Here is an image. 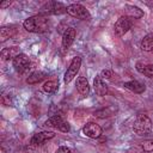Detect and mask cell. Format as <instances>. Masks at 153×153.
Here are the masks:
<instances>
[{"instance_id":"cell-1","label":"cell","mask_w":153,"mask_h":153,"mask_svg":"<svg viewBox=\"0 0 153 153\" xmlns=\"http://www.w3.org/2000/svg\"><path fill=\"white\" fill-rule=\"evenodd\" d=\"M23 26L29 32L42 33L48 30L49 22L45 16L39 13V14H36V16H32V17H29L27 19H25L23 23Z\"/></svg>"},{"instance_id":"cell-2","label":"cell","mask_w":153,"mask_h":153,"mask_svg":"<svg viewBox=\"0 0 153 153\" xmlns=\"http://www.w3.org/2000/svg\"><path fill=\"white\" fill-rule=\"evenodd\" d=\"M133 130L139 136L148 135L151 133V130H152V121H151V118L145 114L137 115L135 121H134V124H133Z\"/></svg>"},{"instance_id":"cell-3","label":"cell","mask_w":153,"mask_h":153,"mask_svg":"<svg viewBox=\"0 0 153 153\" xmlns=\"http://www.w3.org/2000/svg\"><path fill=\"white\" fill-rule=\"evenodd\" d=\"M67 12V7L57 1H48L41 7V14H62Z\"/></svg>"},{"instance_id":"cell-4","label":"cell","mask_w":153,"mask_h":153,"mask_svg":"<svg viewBox=\"0 0 153 153\" xmlns=\"http://www.w3.org/2000/svg\"><path fill=\"white\" fill-rule=\"evenodd\" d=\"M67 13L73 17V18H78L81 20H88L90 19V12L86 10V7H84L80 4H72L67 6Z\"/></svg>"},{"instance_id":"cell-5","label":"cell","mask_w":153,"mask_h":153,"mask_svg":"<svg viewBox=\"0 0 153 153\" xmlns=\"http://www.w3.org/2000/svg\"><path fill=\"white\" fill-rule=\"evenodd\" d=\"M47 127H51V128H55L62 133H68L71 130V126L68 122H66L61 116L59 115H54L51 116L50 118H48L44 123Z\"/></svg>"},{"instance_id":"cell-6","label":"cell","mask_w":153,"mask_h":153,"mask_svg":"<svg viewBox=\"0 0 153 153\" xmlns=\"http://www.w3.org/2000/svg\"><path fill=\"white\" fill-rule=\"evenodd\" d=\"M80 67H81V57H79V56L73 57V60H72L71 63H69V67L67 68V71H66V73H65L63 81H65L66 84L71 82V81L73 80V78L76 75V73L79 72Z\"/></svg>"},{"instance_id":"cell-7","label":"cell","mask_w":153,"mask_h":153,"mask_svg":"<svg viewBox=\"0 0 153 153\" xmlns=\"http://www.w3.org/2000/svg\"><path fill=\"white\" fill-rule=\"evenodd\" d=\"M131 27V20L129 19V17L127 16H122L117 19V22L115 23L114 26V31L117 36H123L124 33H127L129 31V29Z\"/></svg>"},{"instance_id":"cell-8","label":"cell","mask_w":153,"mask_h":153,"mask_svg":"<svg viewBox=\"0 0 153 153\" xmlns=\"http://www.w3.org/2000/svg\"><path fill=\"white\" fill-rule=\"evenodd\" d=\"M12 62H13L14 69H16L17 72H19V73H24L26 69L30 68V60H29V57H27L25 54H23V53L18 54V55L12 60Z\"/></svg>"},{"instance_id":"cell-9","label":"cell","mask_w":153,"mask_h":153,"mask_svg":"<svg viewBox=\"0 0 153 153\" xmlns=\"http://www.w3.org/2000/svg\"><path fill=\"white\" fill-rule=\"evenodd\" d=\"M84 135L91 139H98L102 135V128L96 122H87L82 128Z\"/></svg>"},{"instance_id":"cell-10","label":"cell","mask_w":153,"mask_h":153,"mask_svg":"<svg viewBox=\"0 0 153 153\" xmlns=\"http://www.w3.org/2000/svg\"><path fill=\"white\" fill-rule=\"evenodd\" d=\"M75 36H76V31H75L74 27H67L66 29V31L62 35V42H61L63 51H66L73 44V42L75 39Z\"/></svg>"},{"instance_id":"cell-11","label":"cell","mask_w":153,"mask_h":153,"mask_svg":"<svg viewBox=\"0 0 153 153\" xmlns=\"http://www.w3.org/2000/svg\"><path fill=\"white\" fill-rule=\"evenodd\" d=\"M54 136H55V133L54 131H39V133H36L31 137L30 143L32 146H38V145H42L43 142L53 139Z\"/></svg>"},{"instance_id":"cell-12","label":"cell","mask_w":153,"mask_h":153,"mask_svg":"<svg viewBox=\"0 0 153 153\" xmlns=\"http://www.w3.org/2000/svg\"><path fill=\"white\" fill-rule=\"evenodd\" d=\"M93 88H94V92L98 96H105L109 92L108 85L104 82V80H103V78L100 75H97L94 78V80H93Z\"/></svg>"},{"instance_id":"cell-13","label":"cell","mask_w":153,"mask_h":153,"mask_svg":"<svg viewBox=\"0 0 153 153\" xmlns=\"http://www.w3.org/2000/svg\"><path fill=\"white\" fill-rule=\"evenodd\" d=\"M17 33V27L14 25H5L0 29V41L5 42L6 39L13 37Z\"/></svg>"},{"instance_id":"cell-14","label":"cell","mask_w":153,"mask_h":153,"mask_svg":"<svg viewBox=\"0 0 153 153\" xmlns=\"http://www.w3.org/2000/svg\"><path fill=\"white\" fill-rule=\"evenodd\" d=\"M123 86H124L127 90H129V91H131V92H134V93H142V92L146 90L145 84H142V82H140V81H137V80L127 81V82H124Z\"/></svg>"},{"instance_id":"cell-15","label":"cell","mask_w":153,"mask_h":153,"mask_svg":"<svg viewBox=\"0 0 153 153\" xmlns=\"http://www.w3.org/2000/svg\"><path fill=\"white\" fill-rule=\"evenodd\" d=\"M76 90L81 96H88L90 93V85L85 76H79L76 79Z\"/></svg>"},{"instance_id":"cell-16","label":"cell","mask_w":153,"mask_h":153,"mask_svg":"<svg viewBox=\"0 0 153 153\" xmlns=\"http://www.w3.org/2000/svg\"><path fill=\"white\" fill-rule=\"evenodd\" d=\"M116 112V108L110 105V106H106V108H102L99 110H96L93 112V116L98 117V118H106V117H111L112 115H115Z\"/></svg>"},{"instance_id":"cell-17","label":"cell","mask_w":153,"mask_h":153,"mask_svg":"<svg viewBox=\"0 0 153 153\" xmlns=\"http://www.w3.org/2000/svg\"><path fill=\"white\" fill-rule=\"evenodd\" d=\"M136 71L147 78L153 79V65H147L143 62H137L136 63Z\"/></svg>"},{"instance_id":"cell-18","label":"cell","mask_w":153,"mask_h":153,"mask_svg":"<svg viewBox=\"0 0 153 153\" xmlns=\"http://www.w3.org/2000/svg\"><path fill=\"white\" fill-rule=\"evenodd\" d=\"M18 54H20V53H18V48L17 47H11V48L2 49L1 53H0V56L4 61H7V60H11V59L13 60Z\"/></svg>"},{"instance_id":"cell-19","label":"cell","mask_w":153,"mask_h":153,"mask_svg":"<svg viewBox=\"0 0 153 153\" xmlns=\"http://www.w3.org/2000/svg\"><path fill=\"white\" fill-rule=\"evenodd\" d=\"M47 78V74L44 72H33L31 73L27 78H26V82L30 84V85H35V84H38L41 81H43L44 79Z\"/></svg>"},{"instance_id":"cell-20","label":"cell","mask_w":153,"mask_h":153,"mask_svg":"<svg viewBox=\"0 0 153 153\" xmlns=\"http://www.w3.org/2000/svg\"><path fill=\"white\" fill-rule=\"evenodd\" d=\"M126 13H127V17H131V18H135V19H139L143 16V12L142 10H140L139 7L134 6V5H127L126 7Z\"/></svg>"},{"instance_id":"cell-21","label":"cell","mask_w":153,"mask_h":153,"mask_svg":"<svg viewBox=\"0 0 153 153\" xmlns=\"http://www.w3.org/2000/svg\"><path fill=\"white\" fill-rule=\"evenodd\" d=\"M141 49L145 51H152L153 50V33H148L142 38Z\"/></svg>"},{"instance_id":"cell-22","label":"cell","mask_w":153,"mask_h":153,"mask_svg":"<svg viewBox=\"0 0 153 153\" xmlns=\"http://www.w3.org/2000/svg\"><path fill=\"white\" fill-rule=\"evenodd\" d=\"M59 90V82L55 80H48L43 84V91L47 93H54Z\"/></svg>"},{"instance_id":"cell-23","label":"cell","mask_w":153,"mask_h":153,"mask_svg":"<svg viewBox=\"0 0 153 153\" xmlns=\"http://www.w3.org/2000/svg\"><path fill=\"white\" fill-rule=\"evenodd\" d=\"M141 147L145 152H153V139H148V140H145L142 143H141Z\"/></svg>"},{"instance_id":"cell-24","label":"cell","mask_w":153,"mask_h":153,"mask_svg":"<svg viewBox=\"0 0 153 153\" xmlns=\"http://www.w3.org/2000/svg\"><path fill=\"white\" fill-rule=\"evenodd\" d=\"M100 76L104 79H110L111 76H112V71L111 69H104V71H102V73H100Z\"/></svg>"},{"instance_id":"cell-25","label":"cell","mask_w":153,"mask_h":153,"mask_svg":"<svg viewBox=\"0 0 153 153\" xmlns=\"http://www.w3.org/2000/svg\"><path fill=\"white\" fill-rule=\"evenodd\" d=\"M55 153H72V152H71V149H69L68 147H66V146H60Z\"/></svg>"},{"instance_id":"cell-26","label":"cell","mask_w":153,"mask_h":153,"mask_svg":"<svg viewBox=\"0 0 153 153\" xmlns=\"http://www.w3.org/2000/svg\"><path fill=\"white\" fill-rule=\"evenodd\" d=\"M1 103H2L4 105H6V106H10V105H12V102H11V99H10V98H7L5 94L1 97Z\"/></svg>"},{"instance_id":"cell-27","label":"cell","mask_w":153,"mask_h":153,"mask_svg":"<svg viewBox=\"0 0 153 153\" xmlns=\"http://www.w3.org/2000/svg\"><path fill=\"white\" fill-rule=\"evenodd\" d=\"M11 4H12V1H11V0L4 1V2H1V4H0V8H6V7H8Z\"/></svg>"}]
</instances>
